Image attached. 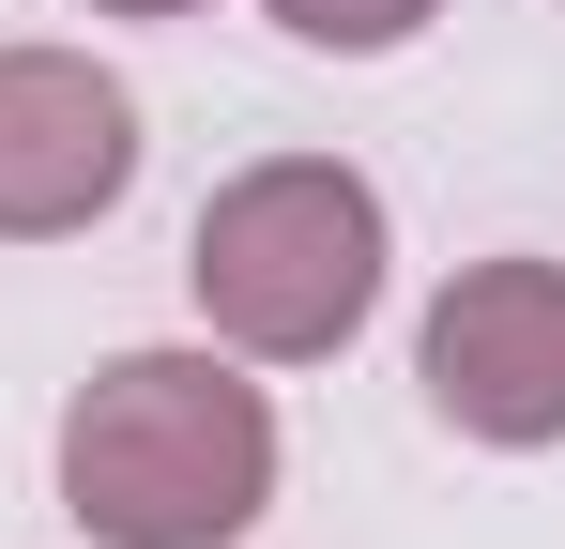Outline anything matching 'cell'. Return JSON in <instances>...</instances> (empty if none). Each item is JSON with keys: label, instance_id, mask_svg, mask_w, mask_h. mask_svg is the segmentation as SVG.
I'll use <instances>...</instances> for the list:
<instances>
[{"label": "cell", "instance_id": "cell-3", "mask_svg": "<svg viewBox=\"0 0 565 549\" xmlns=\"http://www.w3.org/2000/svg\"><path fill=\"white\" fill-rule=\"evenodd\" d=\"M413 381L459 443H504V458L565 443V260H459L428 290Z\"/></svg>", "mask_w": 565, "mask_h": 549}, {"label": "cell", "instance_id": "cell-6", "mask_svg": "<svg viewBox=\"0 0 565 549\" xmlns=\"http://www.w3.org/2000/svg\"><path fill=\"white\" fill-rule=\"evenodd\" d=\"M93 15H199V0H93Z\"/></svg>", "mask_w": 565, "mask_h": 549}, {"label": "cell", "instance_id": "cell-4", "mask_svg": "<svg viewBox=\"0 0 565 549\" xmlns=\"http://www.w3.org/2000/svg\"><path fill=\"white\" fill-rule=\"evenodd\" d=\"M138 183V92L93 46H0V245H62Z\"/></svg>", "mask_w": 565, "mask_h": 549}, {"label": "cell", "instance_id": "cell-5", "mask_svg": "<svg viewBox=\"0 0 565 549\" xmlns=\"http://www.w3.org/2000/svg\"><path fill=\"white\" fill-rule=\"evenodd\" d=\"M290 46H337V62H382V46H413L444 0H260Z\"/></svg>", "mask_w": 565, "mask_h": 549}, {"label": "cell", "instance_id": "cell-2", "mask_svg": "<svg viewBox=\"0 0 565 549\" xmlns=\"http://www.w3.org/2000/svg\"><path fill=\"white\" fill-rule=\"evenodd\" d=\"M184 290L245 366H321L367 336L382 305V183L337 153H260L199 198L184 229Z\"/></svg>", "mask_w": 565, "mask_h": 549}, {"label": "cell", "instance_id": "cell-1", "mask_svg": "<svg viewBox=\"0 0 565 549\" xmlns=\"http://www.w3.org/2000/svg\"><path fill=\"white\" fill-rule=\"evenodd\" d=\"M62 504L93 549H230L276 504V397L230 352H107L62 397Z\"/></svg>", "mask_w": 565, "mask_h": 549}]
</instances>
